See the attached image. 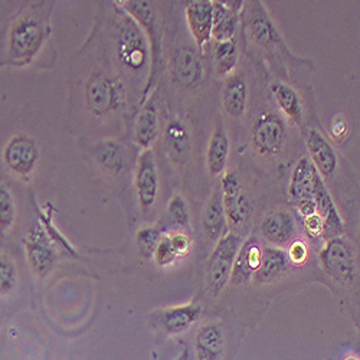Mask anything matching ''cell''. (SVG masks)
Instances as JSON below:
<instances>
[{
	"label": "cell",
	"instance_id": "cell-1",
	"mask_svg": "<svg viewBox=\"0 0 360 360\" xmlns=\"http://www.w3.org/2000/svg\"><path fill=\"white\" fill-rule=\"evenodd\" d=\"M51 8L52 5L41 2L13 19L5 44L8 65L26 67L35 61L51 35Z\"/></svg>",
	"mask_w": 360,
	"mask_h": 360
},
{
	"label": "cell",
	"instance_id": "cell-2",
	"mask_svg": "<svg viewBox=\"0 0 360 360\" xmlns=\"http://www.w3.org/2000/svg\"><path fill=\"white\" fill-rule=\"evenodd\" d=\"M118 5L124 9V12L134 19V22L143 29V32L150 45V55H152V61H150V71L147 77V82L143 89V98L141 104L146 103L148 94L152 93L153 86L160 74L162 67V58H163V27L160 18L158 15L156 6L153 2H147V0H127V2H118Z\"/></svg>",
	"mask_w": 360,
	"mask_h": 360
},
{
	"label": "cell",
	"instance_id": "cell-3",
	"mask_svg": "<svg viewBox=\"0 0 360 360\" xmlns=\"http://www.w3.org/2000/svg\"><path fill=\"white\" fill-rule=\"evenodd\" d=\"M115 46L120 63L126 70L139 74L150 71V45L143 29L126 15L118 22L115 29Z\"/></svg>",
	"mask_w": 360,
	"mask_h": 360
},
{
	"label": "cell",
	"instance_id": "cell-4",
	"mask_svg": "<svg viewBox=\"0 0 360 360\" xmlns=\"http://www.w3.org/2000/svg\"><path fill=\"white\" fill-rule=\"evenodd\" d=\"M324 273L340 284H352L357 277L356 254L345 236L328 239L319 254Z\"/></svg>",
	"mask_w": 360,
	"mask_h": 360
},
{
	"label": "cell",
	"instance_id": "cell-5",
	"mask_svg": "<svg viewBox=\"0 0 360 360\" xmlns=\"http://www.w3.org/2000/svg\"><path fill=\"white\" fill-rule=\"evenodd\" d=\"M241 245V236L233 232H226L218 241L206 268V287L211 294L218 295L229 283L232 265Z\"/></svg>",
	"mask_w": 360,
	"mask_h": 360
},
{
	"label": "cell",
	"instance_id": "cell-6",
	"mask_svg": "<svg viewBox=\"0 0 360 360\" xmlns=\"http://www.w3.org/2000/svg\"><path fill=\"white\" fill-rule=\"evenodd\" d=\"M287 139L285 122L280 114L266 111L257 117L251 130V141L261 156H277L284 148Z\"/></svg>",
	"mask_w": 360,
	"mask_h": 360
},
{
	"label": "cell",
	"instance_id": "cell-7",
	"mask_svg": "<svg viewBox=\"0 0 360 360\" xmlns=\"http://www.w3.org/2000/svg\"><path fill=\"white\" fill-rule=\"evenodd\" d=\"M25 251L32 271L39 278H46L58 258V247L41 221L34 222L25 238Z\"/></svg>",
	"mask_w": 360,
	"mask_h": 360
},
{
	"label": "cell",
	"instance_id": "cell-8",
	"mask_svg": "<svg viewBox=\"0 0 360 360\" xmlns=\"http://www.w3.org/2000/svg\"><path fill=\"white\" fill-rule=\"evenodd\" d=\"M221 196L226 222L232 226L244 225L251 212V199L235 172H225L221 179Z\"/></svg>",
	"mask_w": 360,
	"mask_h": 360
},
{
	"label": "cell",
	"instance_id": "cell-9",
	"mask_svg": "<svg viewBox=\"0 0 360 360\" xmlns=\"http://www.w3.org/2000/svg\"><path fill=\"white\" fill-rule=\"evenodd\" d=\"M86 107L94 115H105L118 108L122 93L117 81L105 72H96L89 77L85 88Z\"/></svg>",
	"mask_w": 360,
	"mask_h": 360
},
{
	"label": "cell",
	"instance_id": "cell-10",
	"mask_svg": "<svg viewBox=\"0 0 360 360\" xmlns=\"http://www.w3.org/2000/svg\"><path fill=\"white\" fill-rule=\"evenodd\" d=\"M39 160V146L31 136L15 134L4 148V163L15 174L31 177Z\"/></svg>",
	"mask_w": 360,
	"mask_h": 360
},
{
	"label": "cell",
	"instance_id": "cell-11",
	"mask_svg": "<svg viewBox=\"0 0 360 360\" xmlns=\"http://www.w3.org/2000/svg\"><path fill=\"white\" fill-rule=\"evenodd\" d=\"M170 75L176 86L193 89L203 78V61L195 46H179L170 56Z\"/></svg>",
	"mask_w": 360,
	"mask_h": 360
},
{
	"label": "cell",
	"instance_id": "cell-12",
	"mask_svg": "<svg viewBox=\"0 0 360 360\" xmlns=\"http://www.w3.org/2000/svg\"><path fill=\"white\" fill-rule=\"evenodd\" d=\"M248 29L251 38L257 45L266 51H280L291 58H295L288 51L278 27L269 16L266 8L261 2H254L251 5V13L248 18Z\"/></svg>",
	"mask_w": 360,
	"mask_h": 360
},
{
	"label": "cell",
	"instance_id": "cell-13",
	"mask_svg": "<svg viewBox=\"0 0 360 360\" xmlns=\"http://www.w3.org/2000/svg\"><path fill=\"white\" fill-rule=\"evenodd\" d=\"M134 188L143 212L150 211L159 195V173L152 148L143 150L137 159Z\"/></svg>",
	"mask_w": 360,
	"mask_h": 360
},
{
	"label": "cell",
	"instance_id": "cell-14",
	"mask_svg": "<svg viewBox=\"0 0 360 360\" xmlns=\"http://www.w3.org/2000/svg\"><path fill=\"white\" fill-rule=\"evenodd\" d=\"M202 309L198 303L174 306L153 313L152 321L160 327L166 335H182L200 319Z\"/></svg>",
	"mask_w": 360,
	"mask_h": 360
},
{
	"label": "cell",
	"instance_id": "cell-15",
	"mask_svg": "<svg viewBox=\"0 0 360 360\" xmlns=\"http://www.w3.org/2000/svg\"><path fill=\"white\" fill-rule=\"evenodd\" d=\"M262 261V248L255 236H250L247 241L239 247L235 257L229 283L233 285H241L250 283Z\"/></svg>",
	"mask_w": 360,
	"mask_h": 360
},
{
	"label": "cell",
	"instance_id": "cell-16",
	"mask_svg": "<svg viewBox=\"0 0 360 360\" xmlns=\"http://www.w3.org/2000/svg\"><path fill=\"white\" fill-rule=\"evenodd\" d=\"M314 200L317 205V214L323 218V224H324L323 236L326 238V241L338 236H343V232H345L343 219L338 211L332 196H330L326 188L324 180L319 176V173L316 176V184H314Z\"/></svg>",
	"mask_w": 360,
	"mask_h": 360
},
{
	"label": "cell",
	"instance_id": "cell-17",
	"mask_svg": "<svg viewBox=\"0 0 360 360\" xmlns=\"http://www.w3.org/2000/svg\"><path fill=\"white\" fill-rule=\"evenodd\" d=\"M185 18L189 32L199 49L212 38V0H192L186 4Z\"/></svg>",
	"mask_w": 360,
	"mask_h": 360
},
{
	"label": "cell",
	"instance_id": "cell-18",
	"mask_svg": "<svg viewBox=\"0 0 360 360\" xmlns=\"http://www.w3.org/2000/svg\"><path fill=\"white\" fill-rule=\"evenodd\" d=\"M306 146L319 176L323 180L332 177L338 170V155L335 147L319 130L313 129L307 131Z\"/></svg>",
	"mask_w": 360,
	"mask_h": 360
},
{
	"label": "cell",
	"instance_id": "cell-19",
	"mask_svg": "<svg viewBox=\"0 0 360 360\" xmlns=\"http://www.w3.org/2000/svg\"><path fill=\"white\" fill-rule=\"evenodd\" d=\"M297 225L294 217L284 209L268 212L261 222V232L268 243L277 248L287 245L295 236Z\"/></svg>",
	"mask_w": 360,
	"mask_h": 360
},
{
	"label": "cell",
	"instance_id": "cell-20",
	"mask_svg": "<svg viewBox=\"0 0 360 360\" xmlns=\"http://www.w3.org/2000/svg\"><path fill=\"white\" fill-rule=\"evenodd\" d=\"M244 9V2H212V38L226 41L235 38L239 26V13Z\"/></svg>",
	"mask_w": 360,
	"mask_h": 360
},
{
	"label": "cell",
	"instance_id": "cell-21",
	"mask_svg": "<svg viewBox=\"0 0 360 360\" xmlns=\"http://www.w3.org/2000/svg\"><path fill=\"white\" fill-rule=\"evenodd\" d=\"M165 141L173 162L185 165L191 155L192 134L182 118H170L165 129Z\"/></svg>",
	"mask_w": 360,
	"mask_h": 360
},
{
	"label": "cell",
	"instance_id": "cell-22",
	"mask_svg": "<svg viewBox=\"0 0 360 360\" xmlns=\"http://www.w3.org/2000/svg\"><path fill=\"white\" fill-rule=\"evenodd\" d=\"M316 176L317 172L307 158H302L297 162L288 184V195L292 202L298 203L304 200H314Z\"/></svg>",
	"mask_w": 360,
	"mask_h": 360
},
{
	"label": "cell",
	"instance_id": "cell-23",
	"mask_svg": "<svg viewBox=\"0 0 360 360\" xmlns=\"http://www.w3.org/2000/svg\"><path fill=\"white\" fill-rule=\"evenodd\" d=\"M229 137L224 126V122L219 118L217 120V124L212 131L211 140H209L206 152V166L209 173L212 176H221L225 172L229 158Z\"/></svg>",
	"mask_w": 360,
	"mask_h": 360
},
{
	"label": "cell",
	"instance_id": "cell-24",
	"mask_svg": "<svg viewBox=\"0 0 360 360\" xmlns=\"http://www.w3.org/2000/svg\"><path fill=\"white\" fill-rule=\"evenodd\" d=\"M225 347L224 330L219 323L202 326L195 339L198 360H221Z\"/></svg>",
	"mask_w": 360,
	"mask_h": 360
},
{
	"label": "cell",
	"instance_id": "cell-25",
	"mask_svg": "<svg viewBox=\"0 0 360 360\" xmlns=\"http://www.w3.org/2000/svg\"><path fill=\"white\" fill-rule=\"evenodd\" d=\"M248 103V85L243 74H232L228 77L224 91L222 105L225 112L232 118H241L245 114Z\"/></svg>",
	"mask_w": 360,
	"mask_h": 360
},
{
	"label": "cell",
	"instance_id": "cell-26",
	"mask_svg": "<svg viewBox=\"0 0 360 360\" xmlns=\"http://www.w3.org/2000/svg\"><path fill=\"white\" fill-rule=\"evenodd\" d=\"M288 266L290 262L284 250L277 247H268L262 250V261L252 280L258 284L274 283L288 271Z\"/></svg>",
	"mask_w": 360,
	"mask_h": 360
},
{
	"label": "cell",
	"instance_id": "cell-27",
	"mask_svg": "<svg viewBox=\"0 0 360 360\" xmlns=\"http://www.w3.org/2000/svg\"><path fill=\"white\" fill-rule=\"evenodd\" d=\"M159 134V112L153 101H147L143 104L136 127H134V141L143 148H152V144Z\"/></svg>",
	"mask_w": 360,
	"mask_h": 360
},
{
	"label": "cell",
	"instance_id": "cell-28",
	"mask_svg": "<svg viewBox=\"0 0 360 360\" xmlns=\"http://www.w3.org/2000/svg\"><path fill=\"white\" fill-rule=\"evenodd\" d=\"M271 93L277 101V104L280 105L281 111L284 112V115L290 120L291 123L302 126L303 124V101L300 94L295 91V89L285 82H273L271 86Z\"/></svg>",
	"mask_w": 360,
	"mask_h": 360
},
{
	"label": "cell",
	"instance_id": "cell-29",
	"mask_svg": "<svg viewBox=\"0 0 360 360\" xmlns=\"http://www.w3.org/2000/svg\"><path fill=\"white\" fill-rule=\"evenodd\" d=\"M202 225L206 236L211 239V241H219V239L226 233V217L222 205V196L221 189H217L211 199H209L203 218Z\"/></svg>",
	"mask_w": 360,
	"mask_h": 360
},
{
	"label": "cell",
	"instance_id": "cell-30",
	"mask_svg": "<svg viewBox=\"0 0 360 360\" xmlns=\"http://www.w3.org/2000/svg\"><path fill=\"white\" fill-rule=\"evenodd\" d=\"M94 158L103 169L111 173H120L126 167L124 147L112 139L101 140L94 146Z\"/></svg>",
	"mask_w": 360,
	"mask_h": 360
},
{
	"label": "cell",
	"instance_id": "cell-31",
	"mask_svg": "<svg viewBox=\"0 0 360 360\" xmlns=\"http://www.w3.org/2000/svg\"><path fill=\"white\" fill-rule=\"evenodd\" d=\"M239 48L235 38L219 41L214 46V68L219 77H231L238 65Z\"/></svg>",
	"mask_w": 360,
	"mask_h": 360
},
{
	"label": "cell",
	"instance_id": "cell-32",
	"mask_svg": "<svg viewBox=\"0 0 360 360\" xmlns=\"http://www.w3.org/2000/svg\"><path fill=\"white\" fill-rule=\"evenodd\" d=\"M16 219V203L8 186L0 185V236L13 226Z\"/></svg>",
	"mask_w": 360,
	"mask_h": 360
},
{
	"label": "cell",
	"instance_id": "cell-33",
	"mask_svg": "<svg viewBox=\"0 0 360 360\" xmlns=\"http://www.w3.org/2000/svg\"><path fill=\"white\" fill-rule=\"evenodd\" d=\"M18 284V269L13 258L0 252V295H9Z\"/></svg>",
	"mask_w": 360,
	"mask_h": 360
},
{
	"label": "cell",
	"instance_id": "cell-34",
	"mask_svg": "<svg viewBox=\"0 0 360 360\" xmlns=\"http://www.w3.org/2000/svg\"><path fill=\"white\" fill-rule=\"evenodd\" d=\"M167 217L170 222L182 229H189L191 226V215L189 206L184 196L174 195L167 203Z\"/></svg>",
	"mask_w": 360,
	"mask_h": 360
},
{
	"label": "cell",
	"instance_id": "cell-35",
	"mask_svg": "<svg viewBox=\"0 0 360 360\" xmlns=\"http://www.w3.org/2000/svg\"><path fill=\"white\" fill-rule=\"evenodd\" d=\"M162 233L155 226H143L137 231L136 241L139 247V252L144 258H153L155 250L160 241Z\"/></svg>",
	"mask_w": 360,
	"mask_h": 360
},
{
	"label": "cell",
	"instance_id": "cell-36",
	"mask_svg": "<svg viewBox=\"0 0 360 360\" xmlns=\"http://www.w3.org/2000/svg\"><path fill=\"white\" fill-rule=\"evenodd\" d=\"M153 258L156 261V264L159 266H169L172 265L176 259H179V255L176 252V250L173 248L172 245V241H170V236L169 233H165L162 235L160 241L155 250V254H153Z\"/></svg>",
	"mask_w": 360,
	"mask_h": 360
},
{
	"label": "cell",
	"instance_id": "cell-37",
	"mask_svg": "<svg viewBox=\"0 0 360 360\" xmlns=\"http://www.w3.org/2000/svg\"><path fill=\"white\" fill-rule=\"evenodd\" d=\"M285 252H287V257H288V262L295 265V266H300L307 261L309 247L303 241V239H295V241L290 243L288 251H285Z\"/></svg>",
	"mask_w": 360,
	"mask_h": 360
},
{
	"label": "cell",
	"instance_id": "cell-38",
	"mask_svg": "<svg viewBox=\"0 0 360 360\" xmlns=\"http://www.w3.org/2000/svg\"><path fill=\"white\" fill-rule=\"evenodd\" d=\"M169 236H170L172 245L176 250L179 258L186 257L192 248V239L186 233V231H176V232L169 233Z\"/></svg>",
	"mask_w": 360,
	"mask_h": 360
},
{
	"label": "cell",
	"instance_id": "cell-39",
	"mask_svg": "<svg viewBox=\"0 0 360 360\" xmlns=\"http://www.w3.org/2000/svg\"><path fill=\"white\" fill-rule=\"evenodd\" d=\"M303 226H304L306 233L310 238H320V236H323L324 224H323V218L319 214H313V215L304 218Z\"/></svg>",
	"mask_w": 360,
	"mask_h": 360
},
{
	"label": "cell",
	"instance_id": "cell-40",
	"mask_svg": "<svg viewBox=\"0 0 360 360\" xmlns=\"http://www.w3.org/2000/svg\"><path fill=\"white\" fill-rule=\"evenodd\" d=\"M330 133H332V137L338 141H343L346 134L349 133V123L345 117H336L332 126H330Z\"/></svg>",
	"mask_w": 360,
	"mask_h": 360
},
{
	"label": "cell",
	"instance_id": "cell-41",
	"mask_svg": "<svg viewBox=\"0 0 360 360\" xmlns=\"http://www.w3.org/2000/svg\"><path fill=\"white\" fill-rule=\"evenodd\" d=\"M297 205V211L300 212L303 218H307L313 214H317V205L316 200H304V202H298Z\"/></svg>",
	"mask_w": 360,
	"mask_h": 360
},
{
	"label": "cell",
	"instance_id": "cell-42",
	"mask_svg": "<svg viewBox=\"0 0 360 360\" xmlns=\"http://www.w3.org/2000/svg\"><path fill=\"white\" fill-rule=\"evenodd\" d=\"M5 44H6V35H5V31H2V32H0V68H4V67L8 65Z\"/></svg>",
	"mask_w": 360,
	"mask_h": 360
},
{
	"label": "cell",
	"instance_id": "cell-43",
	"mask_svg": "<svg viewBox=\"0 0 360 360\" xmlns=\"http://www.w3.org/2000/svg\"><path fill=\"white\" fill-rule=\"evenodd\" d=\"M188 359H189V353H188V350H185L176 360H188Z\"/></svg>",
	"mask_w": 360,
	"mask_h": 360
},
{
	"label": "cell",
	"instance_id": "cell-44",
	"mask_svg": "<svg viewBox=\"0 0 360 360\" xmlns=\"http://www.w3.org/2000/svg\"><path fill=\"white\" fill-rule=\"evenodd\" d=\"M346 360H359V359H356V357H347Z\"/></svg>",
	"mask_w": 360,
	"mask_h": 360
}]
</instances>
